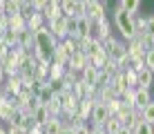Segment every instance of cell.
<instances>
[{
	"label": "cell",
	"mask_w": 154,
	"mask_h": 134,
	"mask_svg": "<svg viewBox=\"0 0 154 134\" xmlns=\"http://www.w3.org/2000/svg\"><path fill=\"white\" fill-rule=\"evenodd\" d=\"M34 36H36V47H34L36 61H40V63H51V61H54V49H56L58 40L54 38V34L49 31V27L42 25L40 29L34 31Z\"/></svg>",
	"instance_id": "6da1fadb"
},
{
	"label": "cell",
	"mask_w": 154,
	"mask_h": 134,
	"mask_svg": "<svg viewBox=\"0 0 154 134\" xmlns=\"http://www.w3.org/2000/svg\"><path fill=\"white\" fill-rule=\"evenodd\" d=\"M114 25L116 29L121 31V36L130 42L132 38L136 36V29H134V16H130L123 9H114Z\"/></svg>",
	"instance_id": "7a4b0ae2"
},
{
	"label": "cell",
	"mask_w": 154,
	"mask_h": 134,
	"mask_svg": "<svg viewBox=\"0 0 154 134\" xmlns=\"http://www.w3.org/2000/svg\"><path fill=\"white\" fill-rule=\"evenodd\" d=\"M85 16H87L92 23H98V20L107 18V16H105V2H98V0H85Z\"/></svg>",
	"instance_id": "3957f363"
},
{
	"label": "cell",
	"mask_w": 154,
	"mask_h": 134,
	"mask_svg": "<svg viewBox=\"0 0 154 134\" xmlns=\"http://www.w3.org/2000/svg\"><path fill=\"white\" fill-rule=\"evenodd\" d=\"M42 18H45V25L54 23V20L63 18V9H60V0H47L45 9H42Z\"/></svg>",
	"instance_id": "277c9868"
},
{
	"label": "cell",
	"mask_w": 154,
	"mask_h": 134,
	"mask_svg": "<svg viewBox=\"0 0 154 134\" xmlns=\"http://www.w3.org/2000/svg\"><path fill=\"white\" fill-rule=\"evenodd\" d=\"M92 36L100 42L107 40L109 36H112V31H109V20L103 18V20H98V23H92Z\"/></svg>",
	"instance_id": "5b68a950"
},
{
	"label": "cell",
	"mask_w": 154,
	"mask_h": 134,
	"mask_svg": "<svg viewBox=\"0 0 154 134\" xmlns=\"http://www.w3.org/2000/svg\"><path fill=\"white\" fill-rule=\"evenodd\" d=\"M89 65V58L85 56V54L81 51H76L74 56H69V61H67V67L65 69H72V72H76V74H83V69Z\"/></svg>",
	"instance_id": "8992f818"
},
{
	"label": "cell",
	"mask_w": 154,
	"mask_h": 134,
	"mask_svg": "<svg viewBox=\"0 0 154 134\" xmlns=\"http://www.w3.org/2000/svg\"><path fill=\"white\" fill-rule=\"evenodd\" d=\"M107 119H109V114H107V107H105V103L96 101V103H94V110H92V116H89L92 125H105V121H107Z\"/></svg>",
	"instance_id": "52a82bcc"
},
{
	"label": "cell",
	"mask_w": 154,
	"mask_h": 134,
	"mask_svg": "<svg viewBox=\"0 0 154 134\" xmlns=\"http://www.w3.org/2000/svg\"><path fill=\"white\" fill-rule=\"evenodd\" d=\"M152 103V94H150V89H141V87H136L134 89V110H145L147 105Z\"/></svg>",
	"instance_id": "ba28073f"
},
{
	"label": "cell",
	"mask_w": 154,
	"mask_h": 134,
	"mask_svg": "<svg viewBox=\"0 0 154 134\" xmlns=\"http://www.w3.org/2000/svg\"><path fill=\"white\" fill-rule=\"evenodd\" d=\"M74 38H92V20L87 16L76 18V36Z\"/></svg>",
	"instance_id": "9c48e42d"
},
{
	"label": "cell",
	"mask_w": 154,
	"mask_h": 134,
	"mask_svg": "<svg viewBox=\"0 0 154 134\" xmlns=\"http://www.w3.org/2000/svg\"><path fill=\"white\" fill-rule=\"evenodd\" d=\"M94 103H96L94 98H83V101H78V112H76V116H78L81 121L89 119V116H92V110H94Z\"/></svg>",
	"instance_id": "30bf717a"
},
{
	"label": "cell",
	"mask_w": 154,
	"mask_h": 134,
	"mask_svg": "<svg viewBox=\"0 0 154 134\" xmlns=\"http://www.w3.org/2000/svg\"><path fill=\"white\" fill-rule=\"evenodd\" d=\"M136 83H139L141 89H150L152 85H154V74L150 72V69L143 67L141 72H136Z\"/></svg>",
	"instance_id": "8fae6325"
},
{
	"label": "cell",
	"mask_w": 154,
	"mask_h": 134,
	"mask_svg": "<svg viewBox=\"0 0 154 134\" xmlns=\"http://www.w3.org/2000/svg\"><path fill=\"white\" fill-rule=\"evenodd\" d=\"M81 78H83V83H85V85H89V87H96V80H98V69H96V67H92V65H87V67L83 69Z\"/></svg>",
	"instance_id": "7c38bea8"
},
{
	"label": "cell",
	"mask_w": 154,
	"mask_h": 134,
	"mask_svg": "<svg viewBox=\"0 0 154 134\" xmlns=\"http://www.w3.org/2000/svg\"><path fill=\"white\" fill-rule=\"evenodd\" d=\"M31 116H34V123H36V125H40V127H45V123L51 119L49 110H47L45 105H38V107L34 110V114H31Z\"/></svg>",
	"instance_id": "4fadbf2b"
},
{
	"label": "cell",
	"mask_w": 154,
	"mask_h": 134,
	"mask_svg": "<svg viewBox=\"0 0 154 134\" xmlns=\"http://www.w3.org/2000/svg\"><path fill=\"white\" fill-rule=\"evenodd\" d=\"M9 29L16 31V34H20V31H25L27 29V18H25L23 14H16L9 18Z\"/></svg>",
	"instance_id": "5bb4252c"
},
{
	"label": "cell",
	"mask_w": 154,
	"mask_h": 134,
	"mask_svg": "<svg viewBox=\"0 0 154 134\" xmlns=\"http://www.w3.org/2000/svg\"><path fill=\"white\" fill-rule=\"evenodd\" d=\"M67 61H69V54H67V49H65V45H63V42H58L56 49H54V61H51V63L67 67Z\"/></svg>",
	"instance_id": "9a60e30c"
},
{
	"label": "cell",
	"mask_w": 154,
	"mask_h": 134,
	"mask_svg": "<svg viewBox=\"0 0 154 134\" xmlns=\"http://www.w3.org/2000/svg\"><path fill=\"white\" fill-rule=\"evenodd\" d=\"M42 130H45V134H60L63 132V119L60 116H51V119L45 123Z\"/></svg>",
	"instance_id": "2e32d148"
},
{
	"label": "cell",
	"mask_w": 154,
	"mask_h": 134,
	"mask_svg": "<svg viewBox=\"0 0 154 134\" xmlns=\"http://www.w3.org/2000/svg\"><path fill=\"white\" fill-rule=\"evenodd\" d=\"M42 25H45V18H42V14H40V11H31V14L27 16V29H29V31L40 29Z\"/></svg>",
	"instance_id": "e0dca14e"
},
{
	"label": "cell",
	"mask_w": 154,
	"mask_h": 134,
	"mask_svg": "<svg viewBox=\"0 0 154 134\" xmlns=\"http://www.w3.org/2000/svg\"><path fill=\"white\" fill-rule=\"evenodd\" d=\"M100 51H103V42L96 40V38L92 36V38L87 40V47H85V56H87V58H94V56L100 54Z\"/></svg>",
	"instance_id": "ac0fdd59"
},
{
	"label": "cell",
	"mask_w": 154,
	"mask_h": 134,
	"mask_svg": "<svg viewBox=\"0 0 154 134\" xmlns=\"http://www.w3.org/2000/svg\"><path fill=\"white\" fill-rule=\"evenodd\" d=\"M2 45L9 47V49H16L18 47V34L11 31V29H5L2 31Z\"/></svg>",
	"instance_id": "d6986e66"
},
{
	"label": "cell",
	"mask_w": 154,
	"mask_h": 134,
	"mask_svg": "<svg viewBox=\"0 0 154 134\" xmlns=\"http://www.w3.org/2000/svg\"><path fill=\"white\" fill-rule=\"evenodd\" d=\"M121 5H123V11H127L130 16H136L141 11V2L139 0H121Z\"/></svg>",
	"instance_id": "ffe728a7"
},
{
	"label": "cell",
	"mask_w": 154,
	"mask_h": 134,
	"mask_svg": "<svg viewBox=\"0 0 154 134\" xmlns=\"http://www.w3.org/2000/svg\"><path fill=\"white\" fill-rule=\"evenodd\" d=\"M16 14H20V0H5V16L11 18Z\"/></svg>",
	"instance_id": "44dd1931"
},
{
	"label": "cell",
	"mask_w": 154,
	"mask_h": 134,
	"mask_svg": "<svg viewBox=\"0 0 154 134\" xmlns=\"http://www.w3.org/2000/svg\"><path fill=\"white\" fill-rule=\"evenodd\" d=\"M49 65H51V63L36 61V78H38V80H47V78H49Z\"/></svg>",
	"instance_id": "7402d4cb"
},
{
	"label": "cell",
	"mask_w": 154,
	"mask_h": 134,
	"mask_svg": "<svg viewBox=\"0 0 154 134\" xmlns=\"http://www.w3.org/2000/svg\"><path fill=\"white\" fill-rule=\"evenodd\" d=\"M45 107L49 110V114H51V116H63V103L58 101V96H54V98H51Z\"/></svg>",
	"instance_id": "603a6c76"
},
{
	"label": "cell",
	"mask_w": 154,
	"mask_h": 134,
	"mask_svg": "<svg viewBox=\"0 0 154 134\" xmlns=\"http://www.w3.org/2000/svg\"><path fill=\"white\" fill-rule=\"evenodd\" d=\"M51 98H54V92H51V87L45 83V85H42V89H40V94H38V101H40V105H47Z\"/></svg>",
	"instance_id": "cb8c5ba5"
},
{
	"label": "cell",
	"mask_w": 154,
	"mask_h": 134,
	"mask_svg": "<svg viewBox=\"0 0 154 134\" xmlns=\"http://www.w3.org/2000/svg\"><path fill=\"white\" fill-rule=\"evenodd\" d=\"M141 121L150 123V125L154 127V101H152V103L145 107V110H141Z\"/></svg>",
	"instance_id": "d4e9b609"
},
{
	"label": "cell",
	"mask_w": 154,
	"mask_h": 134,
	"mask_svg": "<svg viewBox=\"0 0 154 134\" xmlns=\"http://www.w3.org/2000/svg\"><path fill=\"white\" fill-rule=\"evenodd\" d=\"M103 127H105V132H107V134H116V132L121 130V123H119V119H116V116H109V119L105 121Z\"/></svg>",
	"instance_id": "484cf974"
},
{
	"label": "cell",
	"mask_w": 154,
	"mask_h": 134,
	"mask_svg": "<svg viewBox=\"0 0 154 134\" xmlns=\"http://www.w3.org/2000/svg\"><path fill=\"white\" fill-rule=\"evenodd\" d=\"M105 107H107V114L109 116H116L121 112V107H123V103H121V98H112V101L105 103Z\"/></svg>",
	"instance_id": "4316f807"
},
{
	"label": "cell",
	"mask_w": 154,
	"mask_h": 134,
	"mask_svg": "<svg viewBox=\"0 0 154 134\" xmlns=\"http://www.w3.org/2000/svg\"><path fill=\"white\" fill-rule=\"evenodd\" d=\"M123 74H125V83H127V87H132V89L139 87V83H136V72H134L132 67L123 69Z\"/></svg>",
	"instance_id": "83f0119b"
},
{
	"label": "cell",
	"mask_w": 154,
	"mask_h": 134,
	"mask_svg": "<svg viewBox=\"0 0 154 134\" xmlns=\"http://www.w3.org/2000/svg\"><path fill=\"white\" fill-rule=\"evenodd\" d=\"M132 134H154V127L145 121H139L134 125V130H132Z\"/></svg>",
	"instance_id": "f1b7e54d"
},
{
	"label": "cell",
	"mask_w": 154,
	"mask_h": 134,
	"mask_svg": "<svg viewBox=\"0 0 154 134\" xmlns=\"http://www.w3.org/2000/svg\"><path fill=\"white\" fill-rule=\"evenodd\" d=\"M74 7H76L74 0H60V9H63L65 18H74Z\"/></svg>",
	"instance_id": "f546056e"
},
{
	"label": "cell",
	"mask_w": 154,
	"mask_h": 134,
	"mask_svg": "<svg viewBox=\"0 0 154 134\" xmlns=\"http://www.w3.org/2000/svg\"><path fill=\"white\" fill-rule=\"evenodd\" d=\"M145 36H150V38H154V14L147 16L145 18Z\"/></svg>",
	"instance_id": "4dcf8cb0"
},
{
	"label": "cell",
	"mask_w": 154,
	"mask_h": 134,
	"mask_svg": "<svg viewBox=\"0 0 154 134\" xmlns=\"http://www.w3.org/2000/svg\"><path fill=\"white\" fill-rule=\"evenodd\" d=\"M145 69H150V72L154 74V49L145 51Z\"/></svg>",
	"instance_id": "1f68e13d"
},
{
	"label": "cell",
	"mask_w": 154,
	"mask_h": 134,
	"mask_svg": "<svg viewBox=\"0 0 154 134\" xmlns=\"http://www.w3.org/2000/svg\"><path fill=\"white\" fill-rule=\"evenodd\" d=\"M74 134H92V130H89V125H87V123H83V125L74 127Z\"/></svg>",
	"instance_id": "d6a6232c"
},
{
	"label": "cell",
	"mask_w": 154,
	"mask_h": 134,
	"mask_svg": "<svg viewBox=\"0 0 154 134\" xmlns=\"http://www.w3.org/2000/svg\"><path fill=\"white\" fill-rule=\"evenodd\" d=\"M89 130H92V134H107V132H105V127H103V125H92Z\"/></svg>",
	"instance_id": "836d02e7"
},
{
	"label": "cell",
	"mask_w": 154,
	"mask_h": 134,
	"mask_svg": "<svg viewBox=\"0 0 154 134\" xmlns=\"http://www.w3.org/2000/svg\"><path fill=\"white\" fill-rule=\"evenodd\" d=\"M7 134H27V132H23V130H20V127H11V125H9Z\"/></svg>",
	"instance_id": "e575fe53"
},
{
	"label": "cell",
	"mask_w": 154,
	"mask_h": 134,
	"mask_svg": "<svg viewBox=\"0 0 154 134\" xmlns=\"http://www.w3.org/2000/svg\"><path fill=\"white\" fill-rule=\"evenodd\" d=\"M116 134H132V130H127V127H121V130L116 132Z\"/></svg>",
	"instance_id": "d590c367"
},
{
	"label": "cell",
	"mask_w": 154,
	"mask_h": 134,
	"mask_svg": "<svg viewBox=\"0 0 154 134\" xmlns=\"http://www.w3.org/2000/svg\"><path fill=\"white\" fill-rule=\"evenodd\" d=\"M0 134H7V130H5V127H0Z\"/></svg>",
	"instance_id": "8d00e7d4"
}]
</instances>
